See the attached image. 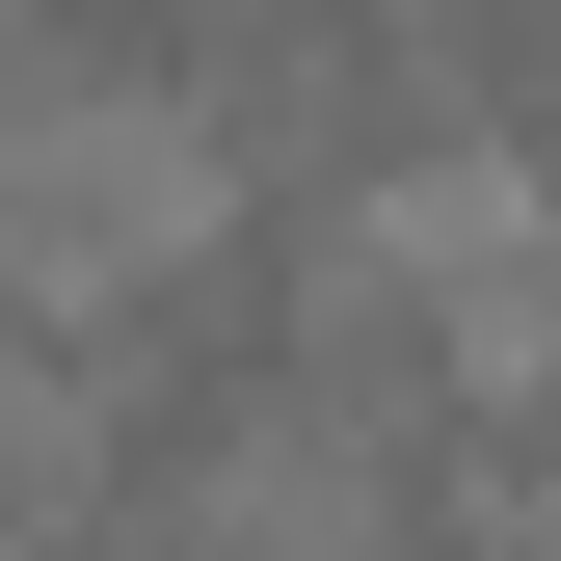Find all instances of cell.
Segmentation results:
<instances>
[{"label":"cell","mask_w":561,"mask_h":561,"mask_svg":"<svg viewBox=\"0 0 561 561\" xmlns=\"http://www.w3.org/2000/svg\"><path fill=\"white\" fill-rule=\"evenodd\" d=\"M508 161H535V241H561V107H535V134H508Z\"/></svg>","instance_id":"cell-1"}]
</instances>
